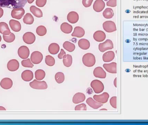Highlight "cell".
Returning a JSON list of instances; mask_svg holds the SVG:
<instances>
[{"mask_svg":"<svg viewBox=\"0 0 148 125\" xmlns=\"http://www.w3.org/2000/svg\"><path fill=\"white\" fill-rule=\"evenodd\" d=\"M27 0H0V7L10 9L23 8Z\"/></svg>","mask_w":148,"mask_h":125,"instance_id":"cell-1","label":"cell"},{"mask_svg":"<svg viewBox=\"0 0 148 125\" xmlns=\"http://www.w3.org/2000/svg\"><path fill=\"white\" fill-rule=\"evenodd\" d=\"M82 62L87 67H92L95 64V57L91 53H87L83 57Z\"/></svg>","mask_w":148,"mask_h":125,"instance_id":"cell-2","label":"cell"},{"mask_svg":"<svg viewBox=\"0 0 148 125\" xmlns=\"http://www.w3.org/2000/svg\"><path fill=\"white\" fill-rule=\"evenodd\" d=\"M90 86L95 93H100L103 91L104 87L102 82L97 79L93 80L90 83Z\"/></svg>","mask_w":148,"mask_h":125,"instance_id":"cell-3","label":"cell"},{"mask_svg":"<svg viewBox=\"0 0 148 125\" xmlns=\"http://www.w3.org/2000/svg\"><path fill=\"white\" fill-rule=\"evenodd\" d=\"M31 88L36 90H46L48 88V85L45 81H39L36 79L29 83Z\"/></svg>","mask_w":148,"mask_h":125,"instance_id":"cell-4","label":"cell"},{"mask_svg":"<svg viewBox=\"0 0 148 125\" xmlns=\"http://www.w3.org/2000/svg\"><path fill=\"white\" fill-rule=\"evenodd\" d=\"M113 48H114V44H113V42L109 39L106 40L105 42L102 43L100 44L98 46L99 50L101 52H104L106 50L112 49Z\"/></svg>","mask_w":148,"mask_h":125,"instance_id":"cell-5","label":"cell"},{"mask_svg":"<svg viewBox=\"0 0 148 125\" xmlns=\"http://www.w3.org/2000/svg\"><path fill=\"white\" fill-rule=\"evenodd\" d=\"M43 55L41 52L38 51H34L30 57V60L33 64H38L42 61Z\"/></svg>","mask_w":148,"mask_h":125,"instance_id":"cell-6","label":"cell"},{"mask_svg":"<svg viewBox=\"0 0 148 125\" xmlns=\"http://www.w3.org/2000/svg\"><path fill=\"white\" fill-rule=\"evenodd\" d=\"M103 29L108 33H112L116 31L115 23L112 21H108L104 22L103 24Z\"/></svg>","mask_w":148,"mask_h":125,"instance_id":"cell-7","label":"cell"},{"mask_svg":"<svg viewBox=\"0 0 148 125\" xmlns=\"http://www.w3.org/2000/svg\"><path fill=\"white\" fill-rule=\"evenodd\" d=\"M23 41L27 44H33L35 41L36 36L34 33L28 32L23 35Z\"/></svg>","mask_w":148,"mask_h":125,"instance_id":"cell-8","label":"cell"},{"mask_svg":"<svg viewBox=\"0 0 148 125\" xmlns=\"http://www.w3.org/2000/svg\"><path fill=\"white\" fill-rule=\"evenodd\" d=\"M25 10L23 8L14 9L11 11V15L13 18L20 20L24 15Z\"/></svg>","mask_w":148,"mask_h":125,"instance_id":"cell-9","label":"cell"},{"mask_svg":"<svg viewBox=\"0 0 148 125\" xmlns=\"http://www.w3.org/2000/svg\"><path fill=\"white\" fill-rule=\"evenodd\" d=\"M18 55L19 57L21 59H27L29 55V49L27 46H21L18 49Z\"/></svg>","mask_w":148,"mask_h":125,"instance_id":"cell-10","label":"cell"},{"mask_svg":"<svg viewBox=\"0 0 148 125\" xmlns=\"http://www.w3.org/2000/svg\"><path fill=\"white\" fill-rule=\"evenodd\" d=\"M94 99L98 103L101 104H105L107 103L109 98V95L107 92L103 93L102 94L99 95H95L93 97Z\"/></svg>","mask_w":148,"mask_h":125,"instance_id":"cell-11","label":"cell"},{"mask_svg":"<svg viewBox=\"0 0 148 125\" xmlns=\"http://www.w3.org/2000/svg\"><path fill=\"white\" fill-rule=\"evenodd\" d=\"M20 64L19 62L16 59H12L9 61L7 64V68L11 72L15 71L19 68Z\"/></svg>","mask_w":148,"mask_h":125,"instance_id":"cell-12","label":"cell"},{"mask_svg":"<svg viewBox=\"0 0 148 125\" xmlns=\"http://www.w3.org/2000/svg\"><path fill=\"white\" fill-rule=\"evenodd\" d=\"M13 83L11 79L9 78H4L2 79L0 83V86L3 89L9 90L13 86Z\"/></svg>","mask_w":148,"mask_h":125,"instance_id":"cell-13","label":"cell"},{"mask_svg":"<svg viewBox=\"0 0 148 125\" xmlns=\"http://www.w3.org/2000/svg\"><path fill=\"white\" fill-rule=\"evenodd\" d=\"M116 63L112 62L110 64H105L103 65V67L108 72L111 73H116L117 72Z\"/></svg>","mask_w":148,"mask_h":125,"instance_id":"cell-14","label":"cell"},{"mask_svg":"<svg viewBox=\"0 0 148 125\" xmlns=\"http://www.w3.org/2000/svg\"><path fill=\"white\" fill-rule=\"evenodd\" d=\"M94 76L96 77L105 79L106 77V73L102 67L99 66L95 68L93 71Z\"/></svg>","mask_w":148,"mask_h":125,"instance_id":"cell-15","label":"cell"},{"mask_svg":"<svg viewBox=\"0 0 148 125\" xmlns=\"http://www.w3.org/2000/svg\"><path fill=\"white\" fill-rule=\"evenodd\" d=\"M105 3L103 0H96L93 5V9L97 12H100L105 8Z\"/></svg>","mask_w":148,"mask_h":125,"instance_id":"cell-16","label":"cell"},{"mask_svg":"<svg viewBox=\"0 0 148 125\" xmlns=\"http://www.w3.org/2000/svg\"><path fill=\"white\" fill-rule=\"evenodd\" d=\"M106 36L105 33L101 30H97L94 33L93 37L95 41L98 42L103 41L106 38Z\"/></svg>","mask_w":148,"mask_h":125,"instance_id":"cell-17","label":"cell"},{"mask_svg":"<svg viewBox=\"0 0 148 125\" xmlns=\"http://www.w3.org/2000/svg\"><path fill=\"white\" fill-rule=\"evenodd\" d=\"M21 78L23 80L26 82H29L33 79L34 73L30 70H26L23 72L21 74Z\"/></svg>","mask_w":148,"mask_h":125,"instance_id":"cell-18","label":"cell"},{"mask_svg":"<svg viewBox=\"0 0 148 125\" xmlns=\"http://www.w3.org/2000/svg\"><path fill=\"white\" fill-rule=\"evenodd\" d=\"M68 21L71 23H75L79 20V15L77 12L72 11L69 12L67 15Z\"/></svg>","mask_w":148,"mask_h":125,"instance_id":"cell-19","label":"cell"},{"mask_svg":"<svg viewBox=\"0 0 148 125\" xmlns=\"http://www.w3.org/2000/svg\"><path fill=\"white\" fill-rule=\"evenodd\" d=\"M9 25L12 30L14 32H19L21 29V25L18 21L10 20L9 21Z\"/></svg>","mask_w":148,"mask_h":125,"instance_id":"cell-20","label":"cell"},{"mask_svg":"<svg viewBox=\"0 0 148 125\" xmlns=\"http://www.w3.org/2000/svg\"><path fill=\"white\" fill-rule=\"evenodd\" d=\"M86 103L91 108L94 109H97L103 106V104L98 103L96 100H94L92 98H88L86 100Z\"/></svg>","mask_w":148,"mask_h":125,"instance_id":"cell-21","label":"cell"},{"mask_svg":"<svg viewBox=\"0 0 148 125\" xmlns=\"http://www.w3.org/2000/svg\"><path fill=\"white\" fill-rule=\"evenodd\" d=\"M85 96L82 93H77L74 95L73 97V103L75 104H78L84 102L85 100Z\"/></svg>","mask_w":148,"mask_h":125,"instance_id":"cell-22","label":"cell"},{"mask_svg":"<svg viewBox=\"0 0 148 125\" xmlns=\"http://www.w3.org/2000/svg\"><path fill=\"white\" fill-rule=\"evenodd\" d=\"M114 57V53L112 51H109L103 54L102 57L103 61L104 62H110L113 61Z\"/></svg>","mask_w":148,"mask_h":125,"instance_id":"cell-23","label":"cell"},{"mask_svg":"<svg viewBox=\"0 0 148 125\" xmlns=\"http://www.w3.org/2000/svg\"><path fill=\"white\" fill-rule=\"evenodd\" d=\"M11 33L8 24L5 22H0V33L4 35H8Z\"/></svg>","mask_w":148,"mask_h":125,"instance_id":"cell-24","label":"cell"},{"mask_svg":"<svg viewBox=\"0 0 148 125\" xmlns=\"http://www.w3.org/2000/svg\"><path fill=\"white\" fill-rule=\"evenodd\" d=\"M85 34V31L83 28L80 27H76L74 29V32L72 34L73 37L81 38L83 37Z\"/></svg>","mask_w":148,"mask_h":125,"instance_id":"cell-25","label":"cell"},{"mask_svg":"<svg viewBox=\"0 0 148 125\" xmlns=\"http://www.w3.org/2000/svg\"><path fill=\"white\" fill-rule=\"evenodd\" d=\"M78 45L80 48L84 50L88 49L90 47V42L85 39H80L78 41Z\"/></svg>","mask_w":148,"mask_h":125,"instance_id":"cell-26","label":"cell"},{"mask_svg":"<svg viewBox=\"0 0 148 125\" xmlns=\"http://www.w3.org/2000/svg\"><path fill=\"white\" fill-rule=\"evenodd\" d=\"M60 50V46L57 44L52 43L49 46V52L52 55H56L59 52Z\"/></svg>","mask_w":148,"mask_h":125,"instance_id":"cell-27","label":"cell"},{"mask_svg":"<svg viewBox=\"0 0 148 125\" xmlns=\"http://www.w3.org/2000/svg\"><path fill=\"white\" fill-rule=\"evenodd\" d=\"M61 30L65 34H69L73 30V26L66 22L63 23L61 25Z\"/></svg>","mask_w":148,"mask_h":125,"instance_id":"cell-28","label":"cell"},{"mask_svg":"<svg viewBox=\"0 0 148 125\" xmlns=\"http://www.w3.org/2000/svg\"><path fill=\"white\" fill-rule=\"evenodd\" d=\"M30 11L36 17L40 18L43 16V14L42 10L36 6H31L30 7Z\"/></svg>","mask_w":148,"mask_h":125,"instance_id":"cell-29","label":"cell"},{"mask_svg":"<svg viewBox=\"0 0 148 125\" xmlns=\"http://www.w3.org/2000/svg\"><path fill=\"white\" fill-rule=\"evenodd\" d=\"M34 17L30 13H27L23 17V21L25 24L31 25L34 23Z\"/></svg>","mask_w":148,"mask_h":125,"instance_id":"cell-30","label":"cell"},{"mask_svg":"<svg viewBox=\"0 0 148 125\" xmlns=\"http://www.w3.org/2000/svg\"><path fill=\"white\" fill-rule=\"evenodd\" d=\"M63 63L65 66L69 67L73 64V57L70 55H66L63 58Z\"/></svg>","mask_w":148,"mask_h":125,"instance_id":"cell-31","label":"cell"},{"mask_svg":"<svg viewBox=\"0 0 148 125\" xmlns=\"http://www.w3.org/2000/svg\"><path fill=\"white\" fill-rule=\"evenodd\" d=\"M63 47L65 50L69 52H73L75 49V44L67 41L64 43Z\"/></svg>","mask_w":148,"mask_h":125,"instance_id":"cell-32","label":"cell"},{"mask_svg":"<svg viewBox=\"0 0 148 125\" xmlns=\"http://www.w3.org/2000/svg\"><path fill=\"white\" fill-rule=\"evenodd\" d=\"M103 15L106 19H110L114 17V11L110 8H107L103 13Z\"/></svg>","mask_w":148,"mask_h":125,"instance_id":"cell-33","label":"cell"},{"mask_svg":"<svg viewBox=\"0 0 148 125\" xmlns=\"http://www.w3.org/2000/svg\"><path fill=\"white\" fill-rule=\"evenodd\" d=\"M35 78L36 80H42L45 78L46 76V73L43 70L39 69L37 70L35 73Z\"/></svg>","mask_w":148,"mask_h":125,"instance_id":"cell-34","label":"cell"},{"mask_svg":"<svg viewBox=\"0 0 148 125\" xmlns=\"http://www.w3.org/2000/svg\"><path fill=\"white\" fill-rule=\"evenodd\" d=\"M55 78L56 81L59 84H62L65 80V75L64 73L60 72L57 73L56 74Z\"/></svg>","mask_w":148,"mask_h":125,"instance_id":"cell-35","label":"cell"},{"mask_svg":"<svg viewBox=\"0 0 148 125\" xmlns=\"http://www.w3.org/2000/svg\"><path fill=\"white\" fill-rule=\"evenodd\" d=\"M36 32V34L40 36H43L47 34V29L44 26L41 25L37 27Z\"/></svg>","mask_w":148,"mask_h":125,"instance_id":"cell-36","label":"cell"},{"mask_svg":"<svg viewBox=\"0 0 148 125\" xmlns=\"http://www.w3.org/2000/svg\"><path fill=\"white\" fill-rule=\"evenodd\" d=\"M3 40L7 43L13 42L15 39V36L12 33H10L8 35H3Z\"/></svg>","mask_w":148,"mask_h":125,"instance_id":"cell-37","label":"cell"},{"mask_svg":"<svg viewBox=\"0 0 148 125\" xmlns=\"http://www.w3.org/2000/svg\"><path fill=\"white\" fill-rule=\"evenodd\" d=\"M45 63L48 66H52L55 64V60L54 58L51 56L47 55L45 58Z\"/></svg>","mask_w":148,"mask_h":125,"instance_id":"cell-38","label":"cell"},{"mask_svg":"<svg viewBox=\"0 0 148 125\" xmlns=\"http://www.w3.org/2000/svg\"><path fill=\"white\" fill-rule=\"evenodd\" d=\"M21 64L23 67L33 68L34 65L30 59H26L22 61Z\"/></svg>","mask_w":148,"mask_h":125,"instance_id":"cell-39","label":"cell"},{"mask_svg":"<svg viewBox=\"0 0 148 125\" xmlns=\"http://www.w3.org/2000/svg\"><path fill=\"white\" fill-rule=\"evenodd\" d=\"M75 109L76 111H86L87 110V106L84 104H80L77 105Z\"/></svg>","mask_w":148,"mask_h":125,"instance_id":"cell-40","label":"cell"},{"mask_svg":"<svg viewBox=\"0 0 148 125\" xmlns=\"http://www.w3.org/2000/svg\"><path fill=\"white\" fill-rule=\"evenodd\" d=\"M116 99H117V98L116 97H113L110 100V105L113 108H115V109H116L117 108Z\"/></svg>","mask_w":148,"mask_h":125,"instance_id":"cell-41","label":"cell"},{"mask_svg":"<svg viewBox=\"0 0 148 125\" xmlns=\"http://www.w3.org/2000/svg\"><path fill=\"white\" fill-rule=\"evenodd\" d=\"M47 2V0H36V4L38 7L42 8L46 5Z\"/></svg>","mask_w":148,"mask_h":125,"instance_id":"cell-42","label":"cell"},{"mask_svg":"<svg viewBox=\"0 0 148 125\" xmlns=\"http://www.w3.org/2000/svg\"><path fill=\"white\" fill-rule=\"evenodd\" d=\"M107 5L109 7H115L117 5V0H109L107 2Z\"/></svg>","mask_w":148,"mask_h":125,"instance_id":"cell-43","label":"cell"},{"mask_svg":"<svg viewBox=\"0 0 148 125\" xmlns=\"http://www.w3.org/2000/svg\"><path fill=\"white\" fill-rule=\"evenodd\" d=\"M93 0H82V4L85 8H88L91 6Z\"/></svg>","mask_w":148,"mask_h":125,"instance_id":"cell-44","label":"cell"},{"mask_svg":"<svg viewBox=\"0 0 148 125\" xmlns=\"http://www.w3.org/2000/svg\"><path fill=\"white\" fill-rule=\"evenodd\" d=\"M66 55V52L64 51V50L61 49V52L60 54L58 55V58L60 59H63V57H65V56Z\"/></svg>","mask_w":148,"mask_h":125,"instance_id":"cell-45","label":"cell"},{"mask_svg":"<svg viewBox=\"0 0 148 125\" xmlns=\"http://www.w3.org/2000/svg\"><path fill=\"white\" fill-rule=\"evenodd\" d=\"M3 10L1 7H0V18L3 16Z\"/></svg>","mask_w":148,"mask_h":125,"instance_id":"cell-46","label":"cell"},{"mask_svg":"<svg viewBox=\"0 0 148 125\" xmlns=\"http://www.w3.org/2000/svg\"><path fill=\"white\" fill-rule=\"evenodd\" d=\"M116 83H117V78H116L114 81V84L116 87H117V84Z\"/></svg>","mask_w":148,"mask_h":125,"instance_id":"cell-47","label":"cell"},{"mask_svg":"<svg viewBox=\"0 0 148 125\" xmlns=\"http://www.w3.org/2000/svg\"><path fill=\"white\" fill-rule=\"evenodd\" d=\"M0 110L1 111H5L6 110V109L4 108L3 106H0Z\"/></svg>","mask_w":148,"mask_h":125,"instance_id":"cell-48","label":"cell"},{"mask_svg":"<svg viewBox=\"0 0 148 125\" xmlns=\"http://www.w3.org/2000/svg\"><path fill=\"white\" fill-rule=\"evenodd\" d=\"M34 0H27V2L28 3H32L34 2Z\"/></svg>","mask_w":148,"mask_h":125,"instance_id":"cell-49","label":"cell"},{"mask_svg":"<svg viewBox=\"0 0 148 125\" xmlns=\"http://www.w3.org/2000/svg\"><path fill=\"white\" fill-rule=\"evenodd\" d=\"M126 12L127 13H130L131 12V10H126Z\"/></svg>","mask_w":148,"mask_h":125,"instance_id":"cell-50","label":"cell"},{"mask_svg":"<svg viewBox=\"0 0 148 125\" xmlns=\"http://www.w3.org/2000/svg\"><path fill=\"white\" fill-rule=\"evenodd\" d=\"M1 37L0 35V42H1Z\"/></svg>","mask_w":148,"mask_h":125,"instance_id":"cell-51","label":"cell"}]
</instances>
